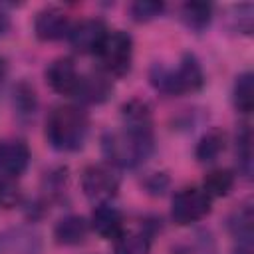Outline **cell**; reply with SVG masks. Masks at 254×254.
I'll return each mask as SVG.
<instances>
[{
	"label": "cell",
	"mask_w": 254,
	"mask_h": 254,
	"mask_svg": "<svg viewBox=\"0 0 254 254\" xmlns=\"http://www.w3.org/2000/svg\"><path fill=\"white\" fill-rule=\"evenodd\" d=\"M105 159L121 169H133L141 165L153 151V129L123 127L109 131L101 139Z\"/></svg>",
	"instance_id": "obj_1"
},
{
	"label": "cell",
	"mask_w": 254,
	"mask_h": 254,
	"mask_svg": "<svg viewBox=\"0 0 254 254\" xmlns=\"http://www.w3.org/2000/svg\"><path fill=\"white\" fill-rule=\"evenodd\" d=\"M89 131L87 113L77 105H58L46 121L48 143L58 151H77Z\"/></svg>",
	"instance_id": "obj_2"
},
{
	"label": "cell",
	"mask_w": 254,
	"mask_h": 254,
	"mask_svg": "<svg viewBox=\"0 0 254 254\" xmlns=\"http://www.w3.org/2000/svg\"><path fill=\"white\" fill-rule=\"evenodd\" d=\"M151 83L165 95H183L198 91L204 83V73L198 60L192 54H185L177 67H165L155 64L151 69Z\"/></svg>",
	"instance_id": "obj_3"
},
{
	"label": "cell",
	"mask_w": 254,
	"mask_h": 254,
	"mask_svg": "<svg viewBox=\"0 0 254 254\" xmlns=\"http://www.w3.org/2000/svg\"><path fill=\"white\" fill-rule=\"evenodd\" d=\"M101 69L107 75H125L131 69V60H133V40L127 32L115 30L107 32L103 42L99 44L95 52Z\"/></svg>",
	"instance_id": "obj_4"
},
{
	"label": "cell",
	"mask_w": 254,
	"mask_h": 254,
	"mask_svg": "<svg viewBox=\"0 0 254 254\" xmlns=\"http://www.w3.org/2000/svg\"><path fill=\"white\" fill-rule=\"evenodd\" d=\"M212 198L198 187H185L181 189L171 202V216L177 224H192L202 220L210 212Z\"/></svg>",
	"instance_id": "obj_5"
},
{
	"label": "cell",
	"mask_w": 254,
	"mask_h": 254,
	"mask_svg": "<svg viewBox=\"0 0 254 254\" xmlns=\"http://www.w3.org/2000/svg\"><path fill=\"white\" fill-rule=\"evenodd\" d=\"M81 189L83 194L95 204H107L117 196L119 179L105 165H89L81 173Z\"/></svg>",
	"instance_id": "obj_6"
},
{
	"label": "cell",
	"mask_w": 254,
	"mask_h": 254,
	"mask_svg": "<svg viewBox=\"0 0 254 254\" xmlns=\"http://www.w3.org/2000/svg\"><path fill=\"white\" fill-rule=\"evenodd\" d=\"M107 36L105 24L101 20H81L69 28V46L79 54H95L103 38Z\"/></svg>",
	"instance_id": "obj_7"
},
{
	"label": "cell",
	"mask_w": 254,
	"mask_h": 254,
	"mask_svg": "<svg viewBox=\"0 0 254 254\" xmlns=\"http://www.w3.org/2000/svg\"><path fill=\"white\" fill-rule=\"evenodd\" d=\"M30 165V149L22 139L0 141V175L8 179L20 177Z\"/></svg>",
	"instance_id": "obj_8"
},
{
	"label": "cell",
	"mask_w": 254,
	"mask_h": 254,
	"mask_svg": "<svg viewBox=\"0 0 254 254\" xmlns=\"http://www.w3.org/2000/svg\"><path fill=\"white\" fill-rule=\"evenodd\" d=\"M69 28H71V24H69L67 14L54 6L40 10L34 20V32L42 42L60 40L69 34Z\"/></svg>",
	"instance_id": "obj_9"
},
{
	"label": "cell",
	"mask_w": 254,
	"mask_h": 254,
	"mask_svg": "<svg viewBox=\"0 0 254 254\" xmlns=\"http://www.w3.org/2000/svg\"><path fill=\"white\" fill-rule=\"evenodd\" d=\"M79 77L81 73L69 58H58L46 69V79L50 87L62 95H73L79 85Z\"/></svg>",
	"instance_id": "obj_10"
},
{
	"label": "cell",
	"mask_w": 254,
	"mask_h": 254,
	"mask_svg": "<svg viewBox=\"0 0 254 254\" xmlns=\"http://www.w3.org/2000/svg\"><path fill=\"white\" fill-rule=\"evenodd\" d=\"M111 91H113V85H111L107 73H87V75L79 77V85H77L73 97L81 103L97 105V103L107 101Z\"/></svg>",
	"instance_id": "obj_11"
},
{
	"label": "cell",
	"mask_w": 254,
	"mask_h": 254,
	"mask_svg": "<svg viewBox=\"0 0 254 254\" xmlns=\"http://www.w3.org/2000/svg\"><path fill=\"white\" fill-rule=\"evenodd\" d=\"M91 228L101 238L115 240L125 230V224H123L121 212L107 202V204H97L95 206V210L91 214Z\"/></svg>",
	"instance_id": "obj_12"
},
{
	"label": "cell",
	"mask_w": 254,
	"mask_h": 254,
	"mask_svg": "<svg viewBox=\"0 0 254 254\" xmlns=\"http://www.w3.org/2000/svg\"><path fill=\"white\" fill-rule=\"evenodd\" d=\"M87 232H89V222L83 216L69 214L56 224L54 236L64 246H77L87 238Z\"/></svg>",
	"instance_id": "obj_13"
},
{
	"label": "cell",
	"mask_w": 254,
	"mask_h": 254,
	"mask_svg": "<svg viewBox=\"0 0 254 254\" xmlns=\"http://www.w3.org/2000/svg\"><path fill=\"white\" fill-rule=\"evenodd\" d=\"M151 238L145 230H123L115 238V254H147Z\"/></svg>",
	"instance_id": "obj_14"
},
{
	"label": "cell",
	"mask_w": 254,
	"mask_h": 254,
	"mask_svg": "<svg viewBox=\"0 0 254 254\" xmlns=\"http://www.w3.org/2000/svg\"><path fill=\"white\" fill-rule=\"evenodd\" d=\"M181 16H183V22L187 24V28L200 32L212 20V6L206 2H187L181 10Z\"/></svg>",
	"instance_id": "obj_15"
},
{
	"label": "cell",
	"mask_w": 254,
	"mask_h": 254,
	"mask_svg": "<svg viewBox=\"0 0 254 254\" xmlns=\"http://www.w3.org/2000/svg\"><path fill=\"white\" fill-rule=\"evenodd\" d=\"M224 143H226L224 133L218 131V129H212V131H208V133H204L200 137L194 155H196V159L200 163H212L224 151Z\"/></svg>",
	"instance_id": "obj_16"
},
{
	"label": "cell",
	"mask_w": 254,
	"mask_h": 254,
	"mask_svg": "<svg viewBox=\"0 0 254 254\" xmlns=\"http://www.w3.org/2000/svg\"><path fill=\"white\" fill-rule=\"evenodd\" d=\"M234 187V175L228 169H214L204 177L202 190L212 196H226Z\"/></svg>",
	"instance_id": "obj_17"
},
{
	"label": "cell",
	"mask_w": 254,
	"mask_h": 254,
	"mask_svg": "<svg viewBox=\"0 0 254 254\" xmlns=\"http://www.w3.org/2000/svg\"><path fill=\"white\" fill-rule=\"evenodd\" d=\"M252 73L244 71L236 77L234 83V107L240 113H250L254 107V87H252Z\"/></svg>",
	"instance_id": "obj_18"
},
{
	"label": "cell",
	"mask_w": 254,
	"mask_h": 254,
	"mask_svg": "<svg viewBox=\"0 0 254 254\" xmlns=\"http://www.w3.org/2000/svg\"><path fill=\"white\" fill-rule=\"evenodd\" d=\"M38 105V97L32 85H28L26 81L18 83L14 87V107L20 115H32L36 111Z\"/></svg>",
	"instance_id": "obj_19"
},
{
	"label": "cell",
	"mask_w": 254,
	"mask_h": 254,
	"mask_svg": "<svg viewBox=\"0 0 254 254\" xmlns=\"http://www.w3.org/2000/svg\"><path fill=\"white\" fill-rule=\"evenodd\" d=\"M163 10H165V4L163 2H157V0H137L129 8V12H131V16H133L135 22L155 20L157 16H161Z\"/></svg>",
	"instance_id": "obj_20"
},
{
	"label": "cell",
	"mask_w": 254,
	"mask_h": 254,
	"mask_svg": "<svg viewBox=\"0 0 254 254\" xmlns=\"http://www.w3.org/2000/svg\"><path fill=\"white\" fill-rule=\"evenodd\" d=\"M236 151H238V169L246 177H250V173H252V135H250L248 127H244L242 133L238 135Z\"/></svg>",
	"instance_id": "obj_21"
},
{
	"label": "cell",
	"mask_w": 254,
	"mask_h": 254,
	"mask_svg": "<svg viewBox=\"0 0 254 254\" xmlns=\"http://www.w3.org/2000/svg\"><path fill=\"white\" fill-rule=\"evenodd\" d=\"M18 202H20V189L8 177H0V208H12Z\"/></svg>",
	"instance_id": "obj_22"
},
{
	"label": "cell",
	"mask_w": 254,
	"mask_h": 254,
	"mask_svg": "<svg viewBox=\"0 0 254 254\" xmlns=\"http://www.w3.org/2000/svg\"><path fill=\"white\" fill-rule=\"evenodd\" d=\"M8 28H10V20H8V16H6V14L0 10V38H2V36L8 32Z\"/></svg>",
	"instance_id": "obj_23"
},
{
	"label": "cell",
	"mask_w": 254,
	"mask_h": 254,
	"mask_svg": "<svg viewBox=\"0 0 254 254\" xmlns=\"http://www.w3.org/2000/svg\"><path fill=\"white\" fill-rule=\"evenodd\" d=\"M6 71H8V65H6V60L0 56V85H2V81H4V77H6Z\"/></svg>",
	"instance_id": "obj_24"
}]
</instances>
